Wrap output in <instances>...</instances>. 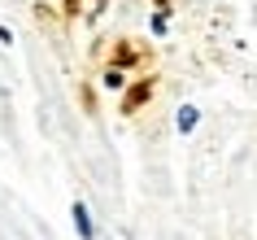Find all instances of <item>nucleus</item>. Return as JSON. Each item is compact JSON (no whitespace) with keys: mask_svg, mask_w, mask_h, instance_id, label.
Listing matches in <instances>:
<instances>
[{"mask_svg":"<svg viewBox=\"0 0 257 240\" xmlns=\"http://www.w3.org/2000/svg\"><path fill=\"white\" fill-rule=\"evenodd\" d=\"M70 218H74L79 240H96V227H92V218H87V205H83V201H74V205H70Z\"/></svg>","mask_w":257,"mask_h":240,"instance_id":"nucleus-1","label":"nucleus"},{"mask_svg":"<svg viewBox=\"0 0 257 240\" xmlns=\"http://www.w3.org/2000/svg\"><path fill=\"white\" fill-rule=\"evenodd\" d=\"M196 118H201V114H196V105H179V114H175V127L183 135L192 131V127H196Z\"/></svg>","mask_w":257,"mask_h":240,"instance_id":"nucleus-2","label":"nucleus"},{"mask_svg":"<svg viewBox=\"0 0 257 240\" xmlns=\"http://www.w3.org/2000/svg\"><path fill=\"white\" fill-rule=\"evenodd\" d=\"M105 88H113V92H118V88H122V70H109V74H105Z\"/></svg>","mask_w":257,"mask_h":240,"instance_id":"nucleus-3","label":"nucleus"}]
</instances>
